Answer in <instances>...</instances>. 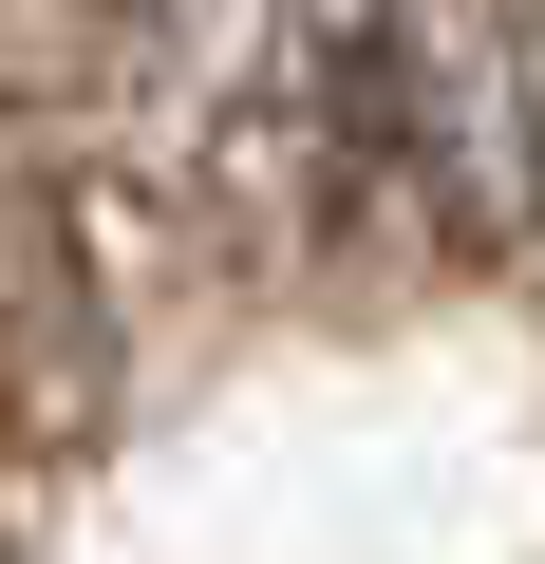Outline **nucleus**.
<instances>
[{
	"label": "nucleus",
	"mask_w": 545,
	"mask_h": 564,
	"mask_svg": "<svg viewBox=\"0 0 545 564\" xmlns=\"http://www.w3.org/2000/svg\"><path fill=\"white\" fill-rule=\"evenodd\" d=\"M95 414H113L95 245H76V207H57V188H20V170H0V489L76 470V452H95Z\"/></svg>",
	"instance_id": "1"
}]
</instances>
